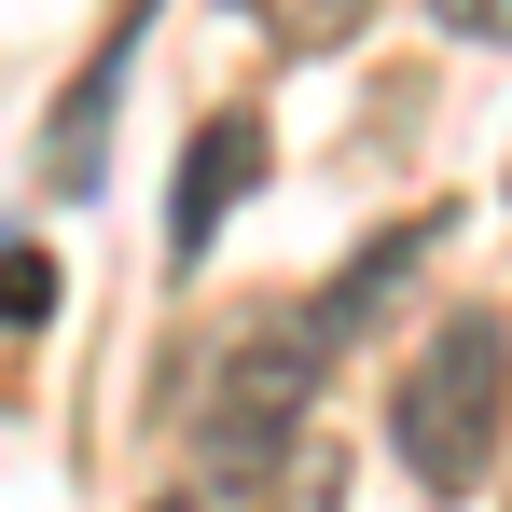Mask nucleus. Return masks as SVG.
Masks as SVG:
<instances>
[{
    "label": "nucleus",
    "mask_w": 512,
    "mask_h": 512,
    "mask_svg": "<svg viewBox=\"0 0 512 512\" xmlns=\"http://www.w3.org/2000/svg\"><path fill=\"white\" fill-rule=\"evenodd\" d=\"M499 429H512V319L499 305H457V319L388 374V443H402L416 499H485Z\"/></svg>",
    "instance_id": "nucleus-1"
},
{
    "label": "nucleus",
    "mask_w": 512,
    "mask_h": 512,
    "mask_svg": "<svg viewBox=\"0 0 512 512\" xmlns=\"http://www.w3.org/2000/svg\"><path fill=\"white\" fill-rule=\"evenodd\" d=\"M250 180H263V125H250V111H222V125L180 153V180H167V263H208V236L236 222Z\"/></svg>",
    "instance_id": "nucleus-2"
},
{
    "label": "nucleus",
    "mask_w": 512,
    "mask_h": 512,
    "mask_svg": "<svg viewBox=\"0 0 512 512\" xmlns=\"http://www.w3.org/2000/svg\"><path fill=\"white\" fill-rule=\"evenodd\" d=\"M42 305H56V277H42V250H0V319H14V333H28V319H42Z\"/></svg>",
    "instance_id": "nucleus-3"
},
{
    "label": "nucleus",
    "mask_w": 512,
    "mask_h": 512,
    "mask_svg": "<svg viewBox=\"0 0 512 512\" xmlns=\"http://www.w3.org/2000/svg\"><path fill=\"white\" fill-rule=\"evenodd\" d=\"M429 14H443L457 42H512V0H429Z\"/></svg>",
    "instance_id": "nucleus-4"
},
{
    "label": "nucleus",
    "mask_w": 512,
    "mask_h": 512,
    "mask_svg": "<svg viewBox=\"0 0 512 512\" xmlns=\"http://www.w3.org/2000/svg\"><path fill=\"white\" fill-rule=\"evenodd\" d=\"M153 512H208V499H153Z\"/></svg>",
    "instance_id": "nucleus-5"
}]
</instances>
